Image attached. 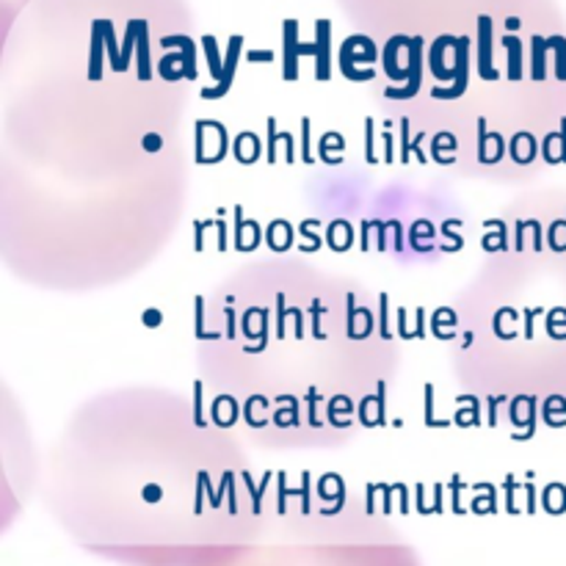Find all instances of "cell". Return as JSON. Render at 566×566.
I'll return each mask as SVG.
<instances>
[{
	"label": "cell",
	"mask_w": 566,
	"mask_h": 566,
	"mask_svg": "<svg viewBox=\"0 0 566 566\" xmlns=\"http://www.w3.org/2000/svg\"><path fill=\"white\" fill-rule=\"evenodd\" d=\"M197 340L208 385L269 448L352 440L396 357L374 296L304 263L235 271L197 310Z\"/></svg>",
	"instance_id": "obj_1"
},
{
	"label": "cell",
	"mask_w": 566,
	"mask_h": 566,
	"mask_svg": "<svg viewBox=\"0 0 566 566\" xmlns=\"http://www.w3.org/2000/svg\"><path fill=\"white\" fill-rule=\"evenodd\" d=\"M379 66V94L442 166L517 180L531 92L558 48L547 0H340Z\"/></svg>",
	"instance_id": "obj_2"
},
{
	"label": "cell",
	"mask_w": 566,
	"mask_h": 566,
	"mask_svg": "<svg viewBox=\"0 0 566 566\" xmlns=\"http://www.w3.org/2000/svg\"><path fill=\"white\" fill-rule=\"evenodd\" d=\"M86 459L55 479L53 509L86 551L130 566H213L252 536L258 506L227 431L188 409L177 437Z\"/></svg>",
	"instance_id": "obj_3"
},
{
	"label": "cell",
	"mask_w": 566,
	"mask_h": 566,
	"mask_svg": "<svg viewBox=\"0 0 566 566\" xmlns=\"http://www.w3.org/2000/svg\"><path fill=\"white\" fill-rule=\"evenodd\" d=\"M213 566H420L401 536L368 514L335 512L260 514L252 536Z\"/></svg>",
	"instance_id": "obj_4"
}]
</instances>
